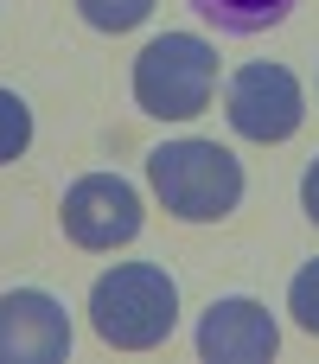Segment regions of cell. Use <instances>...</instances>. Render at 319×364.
<instances>
[{"mask_svg": "<svg viewBox=\"0 0 319 364\" xmlns=\"http://www.w3.org/2000/svg\"><path fill=\"white\" fill-rule=\"evenodd\" d=\"M70 352V320L51 294L13 288L0 294V364H51Z\"/></svg>", "mask_w": 319, "mask_h": 364, "instance_id": "6", "label": "cell"}, {"mask_svg": "<svg viewBox=\"0 0 319 364\" xmlns=\"http://www.w3.org/2000/svg\"><path fill=\"white\" fill-rule=\"evenodd\" d=\"M26 141H32V109H26L13 90H0V166H6V160H19V154H26Z\"/></svg>", "mask_w": 319, "mask_h": 364, "instance_id": "10", "label": "cell"}, {"mask_svg": "<svg viewBox=\"0 0 319 364\" xmlns=\"http://www.w3.org/2000/svg\"><path fill=\"white\" fill-rule=\"evenodd\" d=\"M288 6H294V0H192V13H198L205 26H217V32H230V38H249V32L281 26Z\"/></svg>", "mask_w": 319, "mask_h": 364, "instance_id": "8", "label": "cell"}, {"mask_svg": "<svg viewBox=\"0 0 319 364\" xmlns=\"http://www.w3.org/2000/svg\"><path fill=\"white\" fill-rule=\"evenodd\" d=\"M301 205H307V218L319 224V160L307 166V179H301Z\"/></svg>", "mask_w": 319, "mask_h": 364, "instance_id": "12", "label": "cell"}, {"mask_svg": "<svg viewBox=\"0 0 319 364\" xmlns=\"http://www.w3.org/2000/svg\"><path fill=\"white\" fill-rule=\"evenodd\" d=\"M77 6H83V19L96 32H134L153 13V0H77Z\"/></svg>", "mask_w": 319, "mask_h": 364, "instance_id": "9", "label": "cell"}, {"mask_svg": "<svg viewBox=\"0 0 319 364\" xmlns=\"http://www.w3.org/2000/svg\"><path fill=\"white\" fill-rule=\"evenodd\" d=\"M58 218H64V237L77 250H115V243L141 237V192L121 173H90L64 192Z\"/></svg>", "mask_w": 319, "mask_h": 364, "instance_id": "5", "label": "cell"}, {"mask_svg": "<svg viewBox=\"0 0 319 364\" xmlns=\"http://www.w3.org/2000/svg\"><path fill=\"white\" fill-rule=\"evenodd\" d=\"M275 346H281V326L262 301L230 294V301H211L198 320V352L211 364H262L275 358Z\"/></svg>", "mask_w": 319, "mask_h": 364, "instance_id": "7", "label": "cell"}, {"mask_svg": "<svg viewBox=\"0 0 319 364\" xmlns=\"http://www.w3.org/2000/svg\"><path fill=\"white\" fill-rule=\"evenodd\" d=\"M288 314H294L301 333H313V339H319V262H307V269L294 275V288H288Z\"/></svg>", "mask_w": 319, "mask_h": 364, "instance_id": "11", "label": "cell"}, {"mask_svg": "<svg viewBox=\"0 0 319 364\" xmlns=\"http://www.w3.org/2000/svg\"><path fill=\"white\" fill-rule=\"evenodd\" d=\"M147 179L160 192V205L173 218H185V224H217L243 198V166L217 141H166V147H153Z\"/></svg>", "mask_w": 319, "mask_h": 364, "instance_id": "2", "label": "cell"}, {"mask_svg": "<svg viewBox=\"0 0 319 364\" xmlns=\"http://www.w3.org/2000/svg\"><path fill=\"white\" fill-rule=\"evenodd\" d=\"M179 320V288L153 262H121L90 288V326L115 352H153Z\"/></svg>", "mask_w": 319, "mask_h": 364, "instance_id": "1", "label": "cell"}, {"mask_svg": "<svg viewBox=\"0 0 319 364\" xmlns=\"http://www.w3.org/2000/svg\"><path fill=\"white\" fill-rule=\"evenodd\" d=\"M224 115L243 141H288L301 122H307V96H301V77L288 64H243L224 90Z\"/></svg>", "mask_w": 319, "mask_h": 364, "instance_id": "4", "label": "cell"}, {"mask_svg": "<svg viewBox=\"0 0 319 364\" xmlns=\"http://www.w3.org/2000/svg\"><path fill=\"white\" fill-rule=\"evenodd\" d=\"M217 90V51L198 32H166L134 58V102L160 122H192L198 109H211Z\"/></svg>", "mask_w": 319, "mask_h": 364, "instance_id": "3", "label": "cell"}]
</instances>
